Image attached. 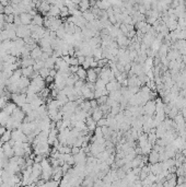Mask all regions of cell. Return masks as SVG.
Returning <instances> with one entry per match:
<instances>
[{"label": "cell", "instance_id": "obj_10", "mask_svg": "<svg viewBox=\"0 0 186 187\" xmlns=\"http://www.w3.org/2000/svg\"><path fill=\"white\" fill-rule=\"evenodd\" d=\"M34 64H35V60L32 59L31 57L23 58V59L21 60V69H23V68H27V67H33Z\"/></svg>", "mask_w": 186, "mask_h": 187}, {"label": "cell", "instance_id": "obj_7", "mask_svg": "<svg viewBox=\"0 0 186 187\" xmlns=\"http://www.w3.org/2000/svg\"><path fill=\"white\" fill-rule=\"evenodd\" d=\"M86 124H87L88 130L90 131V134L94 133V130L97 129V122H94V120H93V118H92L91 116L87 117V119H86Z\"/></svg>", "mask_w": 186, "mask_h": 187}, {"label": "cell", "instance_id": "obj_26", "mask_svg": "<svg viewBox=\"0 0 186 187\" xmlns=\"http://www.w3.org/2000/svg\"><path fill=\"white\" fill-rule=\"evenodd\" d=\"M81 151V148H78V147H71V154L72 156H76V154H78L79 152Z\"/></svg>", "mask_w": 186, "mask_h": 187}, {"label": "cell", "instance_id": "obj_28", "mask_svg": "<svg viewBox=\"0 0 186 187\" xmlns=\"http://www.w3.org/2000/svg\"><path fill=\"white\" fill-rule=\"evenodd\" d=\"M57 72H58V71L56 70V69H52V70H49V77H52V78L55 79V77L57 75Z\"/></svg>", "mask_w": 186, "mask_h": 187}, {"label": "cell", "instance_id": "obj_25", "mask_svg": "<svg viewBox=\"0 0 186 187\" xmlns=\"http://www.w3.org/2000/svg\"><path fill=\"white\" fill-rule=\"evenodd\" d=\"M68 65L69 66H79L77 57H70V59H69V61H68Z\"/></svg>", "mask_w": 186, "mask_h": 187}, {"label": "cell", "instance_id": "obj_8", "mask_svg": "<svg viewBox=\"0 0 186 187\" xmlns=\"http://www.w3.org/2000/svg\"><path fill=\"white\" fill-rule=\"evenodd\" d=\"M47 16H52V18H58V16H60V9L57 8L56 6L52 5L50 3V9L48 11V13L46 14Z\"/></svg>", "mask_w": 186, "mask_h": 187}, {"label": "cell", "instance_id": "obj_3", "mask_svg": "<svg viewBox=\"0 0 186 187\" xmlns=\"http://www.w3.org/2000/svg\"><path fill=\"white\" fill-rule=\"evenodd\" d=\"M26 115L24 114V112L21 109V107H16L14 111H13V113L11 114V117H12L13 119L18 120L19 123H22L24 120V118H25Z\"/></svg>", "mask_w": 186, "mask_h": 187}, {"label": "cell", "instance_id": "obj_30", "mask_svg": "<svg viewBox=\"0 0 186 187\" xmlns=\"http://www.w3.org/2000/svg\"><path fill=\"white\" fill-rule=\"evenodd\" d=\"M0 187H10V186H9L8 183H3V184L1 185V186H0Z\"/></svg>", "mask_w": 186, "mask_h": 187}, {"label": "cell", "instance_id": "obj_22", "mask_svg": "<svg viewBox=\"0 0 186 187\" xmlns=\"http://www.w3.org/2000/svg\"><path fill=\"white\" fill-rule=\"evenodd\" d=\"M14 11H13V7L11 5H8L7 7L3 8V14L5 16H10V14H13Z\"/></svg>", "mask_w": 186, "mask_h": 187}, {"label": "cell", "instance_id": "obj_12", "mask_svg": "<svg viewBox=\"0 0 186 187\" xmlns=\"http://www.w3.org/2000/svg\"><path fill=\"white\" fill-rule=\"evenodd\" d=\"M92 113H93V114L91 115V117L93 118V120H94V122L97 123L100 119H102V118H103V112L99 108V107H97V108H95V109H93V112H92Z\"/></svg>", "mask_w": 186, "mask_h": 187}, {"label": "cell", "instance_id": "obj_4", "mask_svg": "<svg viewBox=\"0 0 186 187\" xmlns=\"http://www.w3.org/2000/svg\"><path fill=\"white\" fill-rule=\"evenodd\" d=\"M106 91L108 92V93H111V92H114V91H118V90H121L122 89V84L121 83H118L117 81H111V82H108V84H106Z\"/></svg>", "mask_w": 186, "mask_h": 187}, {"label": "cell", "instance_id": "obj_31", "mask_svg": "<svg viewBox=\"0 0 186 187\" xmlns=\"http://www.w3.org/2000/svg\"><path fill=\"white\" fill-rule=\"evenodd\" d=\"M16 187H21V186H20V185H16Z\"/></svg>", "mask_w": 186, "mask_h": 187}, {"label": "cell", "instance_id": "obj_29", "mask_svg": "<svg viewBox=\"0 0 186 187\" xmlns=\"http://www.w3.org/2000/svg\"><path fill=\"white\" fill-rule=\"evenodd\" d=\"M7 131V128L5 127V126H0V138L2 137L3 136V134Z\"/></svg>", "mask_w": 186, "mask_h": 187}, {"label": "cell", "instance_id": "obj_2", "mask_svg": "<svg viewBox=\"0 0 186 187\" xmlns=\"http://www.w3.org/2000/svg\"><path fill=\"white\" fill-rule=\"evenodd\" d=\"M12 102L18 107H22L26 103V94H11Z\"/></svg>", "mask_w": 186, "mask_h": 187}, {"label": "cell", "instance_id": "obj_14", "mask_svg": "<svg viewBox=\"0 0 186 187\" xmlns=\"http://www.w3.org/2000/svg\"><path fill=\"white\" fill-rule=\"evenodd\" d=\"M31 24H34V25H37V26H43V24H44V16H42L38 13L37 16H35L33 18Z\"/></svg>", "mask_w": 186, "mask_h": 187}, {"label": "cell", "instance_id": "obj_20", "mask_svg": "<svg viewBox=\"0 0 186 187\" xmlns=\"http://www.w3.org/2000/svg\"><path fill=\"white\" fill-rule=\"evenodd\" d=\"M38 73H39V77H42V78L45 80L47 77H49V69H47V68L44 67L38 71Z\"/></svg>", "mask_w": 186, "mask_h": 187}, {"label": "cell", "instance_id": "obj_16", "mask_svg": "<svg viewBox=\"0 0 186 187\" xmlns=\"http://www.w3.org/2000/svg\"><path fill=\"white\" fill-rule=\"evenodd\" d=\"M90 7L91 6H90L89 1H81V2H79V10L81 11L82 13L90 10Z\"/></svg>", "mask_w": 186, "mask_h": 187}, {"label": "cell", "instance_id": "obj_15", "mask_svg": "<svg viewBox=\"0 0 186 187\" xmlns=\"http://www.w3.org/2000/svg\"><path fill=\"white\" fill-rule=\"evenodd\" d=\"M76 75H78L79 80L84 81L86 79H87V70H84L81 66H79V69H78V71H77Z\"/></svg>", "mask_w": 186, "mask_h": 187}, {"label": "cell", "instance_id": "obj_19", "mask_svg": "<svg viewBox=\"0 0 186 187\" xmlns=\"http://www.w3.org/2000/svg\"><path fill=\"white\" fill-rule=\"evenodd\" d=\"M10 140H11V130L7 129V131L3 134L2 137L0 138V141H2V142L5 143V142H9Z\"/></svg>", "mask_w": 186, "mask_h": 187}, {"label": "cell", "instance_id": "obj_23", "mask_svg": "<svg viewBox=\"0 0 186 187\" xmlns=\"http://www.w3.org/2000/svg\"><path fill=\"white\" fill-rule=\"evenodd\" d=\"M69 16V10L67 7H63V8L60 9V18H66V16Z\"/></svg>", "mask_w": 186, "mask_h": 187}, {"label": "cell", "instance_id": "obj_13", "mask_svg": "<svg viewBox=\"0 0 186 187\" xmlns=\"http://www.w3.org/2000/svg\"><path fill=\"white\" fill-rule=\"evenodd\" d=\"M82 18L87 21V22H93L94 20H97L95 16L92 13V11H90V10H88V11H86V12L82 13Z\"/></svg>", "mask_w": 186, "mask_h": 187}, {"label": "cell", "instance_id": "obj_18", "mask_svg": "<svg viewBox=\"0 0 186 187\" xmlns=\"http://www.w3.org/2000/svg\"><path fill=\"white\" fill-rule=\"evenodd\" d=\"M44 65H45L44 61H42V60H39V59H36L35 60V64L33 65V69H34V71H39L42 68H44Z\"/></svg>", "mask_w": 186, "mask_h": 187}, {"label": "cell", "instance_id": "obj_11", "mask_svg": "<svg viewBox=\"0 0 186 187\" xmlns=\"http://www.w3.org/2000/svg\"><path fill=\"white\" fill-rule=\"evenodd\" d=\"M42 54H43L42 48H41L39 46H37V47H35L33 50H31V55H30V56H31L32 59L36 60V59H38L41 56H42Z\"/></svg>", "mask_w": 186, "mask_h": 187}, {"label": "cell", "instance_id": "obj_17", "mask_svg": "<svg viewBox=\"0 0 186 187\" xmlns=\"http://www.w3.org/2000/svg\"><path fill=\"white\" fill-rule=\"evenodd\" d=\"M22 70V75L23 77H26V78H29L32 75V73L34 72V69H33V67H27V68H23V69H21Z\"/></svg>", "mask_w": 186, "mask_h": 187}, {"label": "cell", "instance_id": "obj_6", "mask_svg": "<svg viewBox=\"0 0 186 187\" xmlns=\"http://www.w3.org/2000/svg\"><path fill=\"white\" fill-rule=\"evenodd\" d=\"M87 79L88 82L95 83L97 79H99V75L95 72L94 69H89V70H87Z\"/></svg>", "mask_w": 186, "mask_h": 187}, {"label": "cell", "instance_id": "obj_27", "mask_svg": "<svg viewBox=\"0 0 186 187\" xmlns=\"http://www.w3.org/2000/svg\"><path fill=\"white\" fill-rule=\"evenodd\" d=\"M77 59H78L79 66H82L83 65V62L86 61V57H84V56H79V57H77Z\"/></svg>", "mask_w": 186, "mask_h": 187}, {"label": "cell", "instance_id": "obj_1", "mask_svg": "<svg viewBox=\"0 0 186 187\" xmlns=\"http://www.w3.org/2000/svg\"><path fill=\"white\" fill-rule=\"evenodd\" d=\"M144 113L147 116L153 117V114H155V101L150 100L144 105Z\"/></svg>", "mask_w": 186, "mask_h": 187}, {"label": "cell", "instance_id": "obj_5", "mask_svg": "<svg viewBox=\"0 0 186 187\" xmlns=\"http://www.w3.org/2000/svg\"><path fill=\"white\" fill-rule=\"evenodd\" d=\"M20 20H21V24L22 25H30V24L32 23V20H33V18L31 16V14L30 13H22V14H20Z\"/></svg>", "mask_w": 186, "mask_h": 187}, {"label": "cell", "instance_id": "obj_21", "mask_svg": "<svg viewBox=\"0 0 186 187\" xmlns=\"http://www.w3.org/2000/svg\"><path fill=\"white\" fill-rule=\"evenodd\" d=\"M105 88H106V84L101 79H97L95 82V90H105Z\"/></svg>", "mask_w": 186, "mask_h": 187}, {"label": "cell", "instance_id": "obj_9", "mask_svg": "<svg viewBox=\"0 0 186 187\" xmlns=\"http://www.w3.org/2000/svg\"><path fill=\"white\" fill-rule=\"evenodd\" d=\"M159 159H160V154L152 150L151 152H150L149 156H148V162H149L150 164L159 163Z\"/></svg>", "mask_w": 186, "mask_h": 187}, {"label": "cell", "instance_id": "obj_24", "mask_svg": "<svg viewBox=\"0 0 186 187\" xmlns=\"http://www.w3.org/2000/svg\"><path fill=\"white\" fill-rule=\"evenodd\" d=\"M14 14H10V16H5V23L12 24L14 22Z\"/></svg>", "mask_w": 186, "mask_h": 187}]
</instances>
